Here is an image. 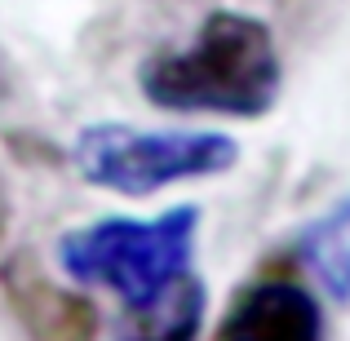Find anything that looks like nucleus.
<instances>
[{"mask_svg":"<svg viewBox=\"0 0 350 341\" xmlns=\"http://www.w3.org/2000/svg\"><path fill=\"white\" fill-rule=\"evenodd\" d=\"M137 89L160 111L257 120L280 103V44L262 18L213 9L182 49H160L137 67Z\"/></svg>","mask_w":350,"mask_h":341,"instance_id":"f257e3e1","label":"nucleus"},{"mask_svg":"<svg viewBox=\"0 0 350 341\" xmlns=\"http://www.w3.org/2000/svg\"><path fill=\"white\" fill-rule=\"evenodd\" d=\"M200 208L182 204L151 222L107 217V222L67 230L58 239V266L71 279L103 284L129 310L151 306L191 271Z\"/></svg>","mask_w":350,"mask_h":341,"instance_id":"f03ea898","label":"nucleus"},{"mask_svg":"<svg viewBox=\"0 0 350 341\" xmlns=\"http://www.w3.org/2000/svg\"><path fill=\"white\" fill-rule=\"evenodd\" d=\"M76 173L89 187L116 195H155L173 182L217 178L235 169L239 146L226 133L204 128H129V124H89L71 146Z\"/></svg>","mask_w":350,"mask_h":341,"instance_id":"7ed1b4c3","label":"nucleus"},{"mask_svg":"<svg viewBox=\"0 0 350 341\" xmlns=\"http://www.w3.org/2000/svg\"><path fill=\"white\" fill-rule=\"evenodd\" d=\"M217 341H324V315L297 279H257L231 301Z\"/></svg>","mask_w":350,"mask_h":341,"instance_id":"20e7f679","label":"nucleus"},{"mask_svg":"<svg viewBox=\"0 0 350 341\" xmlns=\"http://www.w3.org/2000/svg\"><path fill=\"white\" fill-rule=\"evenodd\" d=\"M9 306L31 341H94L98 337V310L89 297L44 279L27 257H14L0 275Z\"/></svg>","mask_w":350,"mask_h":341,"instance_id":"39448f33","label":"nucleus"},{"mask_svg":"<svg viewBox=\"0 0 350 341\" xmlns=\"http://www.w3.org/2000/svg\"><path fill=\"white\" fill-rule=\"evenodd\" d=\"M301 266L319 279L333 301H350V200L315 217L297 239Z\"/></svg>","mask_w":350,"mask_h":341,"instance_id":"423d86ee","label":"nucleus"},{"mask_svg":"<svg viewBox=\"0 0 350 341\" xmlns=\"http://www.w3.org/2000/svg\"><path fill=\"white\" fill-rule=\"evenodd\" d=\"M137 315V333H129L124 341H196L200 319H204V288L200 279L182 275L164 297H155L151 306L133 310Z\"/></svg>","mask_w":350,"mask_h":341,"instance_id":"0eeeda50","label":"nucleus"},{"mask_svg":"<svg viewBox=\"0 0 350 341\" xmlns=\"http://www.w3.org/2000/svg\"><path fill=\"white\" fill-rule=\"evenodd\" d=\"M5 222H9V208H5V195H0V235H5Z\"/></svg>","mask_w":350,"mask_h":341,"instance_id":"6e6552de","label":"nucleus"}]
</instances>
